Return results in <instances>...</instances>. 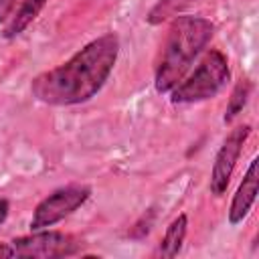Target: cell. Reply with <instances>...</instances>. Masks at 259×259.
<instances>
[{
  "instance_id": "6da1fadb",
  "label": "cell",
  "mask_w": 259,
  "mask_h": 259,
  "mask_svg": "<svg viewBox=\"0 0 259 259\" xmlns=\"http://www.w3.org/2000/svg\"><path fill=\"white\" fill-rule=\"evenodd\" d=\"M119 55V38L107 32L63 65L36 75L30 83L32 95L47 105H77L89 101L107 81Z\"/></svg>"
},
{
  "instance_id": "7a4b0ae2",
  "label": "cell",
  "mask_w": 259,
  "mask_h": 259,
  "mask_svg": "<svg viewBox=\"0 0 259 259\" xmlns=\"http://www.w3.org/2000/svg\"><path fill=\"white\" fill-rule=\"evenodd\" d=\"M212 34L214 24L202 16H178L172 22L156 67L154 87L158 93H170L172 87L184 79V73L208 45Z\"/></svg>"
},
{
  "instance_id": "3957f363",
  "label": "cell",
  "mask_w": 259,
  "mask_h": 259,
  "mask_svg": "<svg viewBox=\"0 0 259 259\" xmlns=\"http://www.w3.org/2000/svg\"><path fill=\"white\" fill-rule=\"evenodd\" d=\"M231 79V69L227 57L212 49L204 55V59L198 63V67L186 77L180 79L172 91L170 101L172 103H196L214 97Z\"/></svg>"
},
{
  "instance_id": "277c9868",
  "label": "cell",
  "mask_w": 259,
  "mask_h": 259,
  "mask_svg": "<svg viewBox=\"0 0 259 259\" xmlns=\"http://www.w3.org/2000/svg\"><path fill=\"white\" fill-rule=\"evenodd\" d=\"M79 249V243L59 231H36L26 237L12 239L10 243L0 245V257H28V259H51L73 255Z\"/></svg>"
},
{
  "instance_id": "5b68a950",
  "label": "cell",
  "mask_w": 259,
  "mask_h": 259,
  "mask_svg": "<svg viewBox=\"0 0 259 259\" xmlns=\"http://www.w3.org/2000/svg\"><path fill=\"white\" fill-rule=\"evenodd\" d=\"M89 194H91V190L81 184H71V186L55 190L53 194H49L47 198H42L36 204L32 219H30V229L40 231V229L53 227L55 223L63 221L73 210H77L89 198Z\"/></svg>"
},
{
  "instance_id": "8992f818",
  "label": "cell",
  "mask_w": 259,
  "mask_h": 259,
  "mask_svg": "<svg viewBox=\"0 0 259 259\" xmlns=\"http://www.w3.org/2000/svg\"><path fill=\"white\" fill-rule=\"evenodd\" d=\"M251 134V125H239L237 130H233L227 140L223 142L221 150L214 156V164H212V172H210V192L214 196H221L231 180V174L235 170V164L241 156L243 144L247 142Z\"/></svg>"
},
{
  "instance_id": "52a82bcc",
  "label": "cell",
  "mask_w": 259,
  "mask_h": 259,
  "mask_svg": "<svg viewBox=\"0 0 259 259\" xmlns=\"http://www.w3.org/2000/svg\"><path fill=\"white\" fill-rule=\"evenodd\" d=\"M257 190H259V158H253L243 176V182L239 184V188L231 200V206H229V223L231 225H239L245 221V217L249 214V210L257 198Z\"/></svg>"
},
{
  "instance_id": "ba28073f",
  "label": "cell",
  "mask_w": 259,
  "mask_h": 259,
  "mask_svg": "<svg viewBox=\"0 0 259 259\" xmlns=\"http://www.w3.org/2000/svg\"><path fill=\"white\" fill-rule=\"evenodd\" d=\"M45 4H47V0H22L20 8H18L16 14L8 20V24H6V28H4L2 34H4L6 38L18 36V34L40 14V10L45 8Z\"/></svg>"
},
{
  "instance_id": "9c48e42d",
  "label": "cell",
  "mask_w": 259,
  "mask_h": 259,
  "mask_svg": "<svg viewBox=\"0 0 259 259\" xmlns=\"http://www.w3.org/2000/svg\"><path fill=\"white\" fill-rule=\"evenodd\" d=\"M186 227H188V219L186 214H178L166 229L164 239L158 247V255L162 257H176L182 249L184 237H186Z\"/></svg>"
},
{
  "instance_id": "30bf717a",
  "label": "cell",
  "mask_w": 259,
  "mask_h": 259,
  "mask_svg": "<svg viewBox=\"0 0 259 259\" xmlns=\"http://www.w3.org/2000/svg\"><path fill=\"white\" fill-rule=\"evenodd\" d=\"M190 2H192V0H158V2L150 8L146 20H148L150 24H162L164 20L174 18L176 14H180Z\"/></svg>"
},
{
  "instance_id": "8fae6325",
  "label": "cell",
  "mask_w": 259,
  "mask_h": 259,
  "mask_svg": "<svg viewBox=\"0 0 259 259\" xmlns=\"http://www.w3.org/2000/svg\"><path fill=\"white\" fill-rule=\"evenodd\" d=\"M251 89H253V85H251L249 79H241V81L235 85V89H233V93H231V99H229V105H227V109H225V123L233 121V119L243 111V107H245L247 101H249Z\"/></svg>"
},
{
  "instance_id": "7c38bea8",
  "label": "cell",
  "mask_w": 259,
  "mask_h": 259,
  "mask_svg": "<svg viewBox=\"0 0 259 259\" xmlns=\"http://www.w3.org/2000/svg\"><path fill=\"white\" fill-rule=\"evenodd\" d=\"M152 221H154V212H152V208H150V210H148V217L144 214V217L136 223V227L130 231V237H134V239H142V237H146V235L150 233Z\"/></svg>"
},
{
  "instance_id": "4fadbf2b",
  "label": "cell",
  "mask_w": 259,
  "mask_h": 259,
  "mask_svg": "<svg viewBox=\"0 0 259 259\" xmlns=\"http://www.w3.org/2000/svg\"><path fill=\"white\" fill-rule=\"evenodd\" d=\"M14 6H16V0H0V22L8 20L12 16Z\"/></svg>"
},
{
  "instance_id": "5bb4252c",
  "label": "cell",
  "mask_w": 259,
  "mask_h": 259,
  "mask_svg": "<svg viewBox=\"0 0 259 259\" xmlns=\"http://www.w3.org/2000/svg\"><path fill=\"white\" fill-rule=\"evenodd\" d=\"M8 200L6 198H0V225L6 221V217H8Z\"/></svg>"
}]
</instances>
